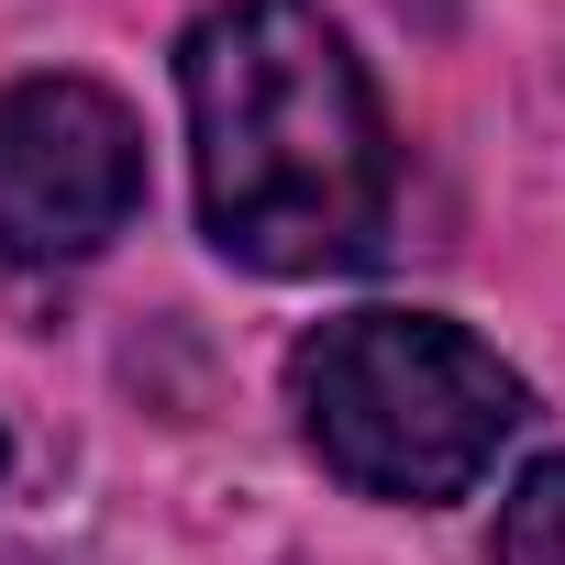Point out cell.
Instances as JSON below:
<instances>
[{"label":"cell","instance_id":"7a4b0ae2","mask_svg":"<svg viewBox=\"0 0 565 565\" xmlns=\"http://www.w3.org/2000/svg\"><path fill=\"white\" fill-rule=\"evenodd\" d=\"M289 399H300L311 455L344 488L411 499V510L466 499L521 433V377L466 322H433V311H344L300 333Z\"/></svg>","mask_w":565,"mask_h":565},{"label":"cell","instance_id":"3957f363","mask_svg":"<svg viewBox=\"0 0 565 565\" xmlns=\"http://www.w3.org/2000/svg\"><path fill=\"white\" fill-rule=\"evenodd\" d=\"M145 211V134L89 78H12L0 89V255L78 266Z\"/></svg>","mask_w":565,"mask_h":565},{"label":"cell","instance_id":"6da1fadb","mask_svg":"<svg viewBox=\"0 0 565 565\" xmlns=\"http://www.w3.org/2000/svg\"><path fill=\"white\" fill-rule=\"evenodd\" d=\"M200 222L255 277H333L388 244L399 156L355 45L311 0H222L178 45Z\"/></svg>","mask_w":565,"mask_h":565},{"label":"cell","instance_id":"277c9868","mask_svg":"<svg viewBox=\"0 0 565 565\" xmlns=\"http://www.w3.org/2000/svg\"><path fill=\"white\" fill-rule=\"evenodd\" d=\"M488 565H565V455H543V466H521V477H510Z\"/></svg>","mask_w":565,"mask_h":565}]
</instances>
